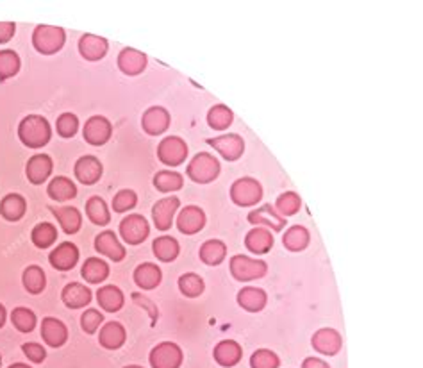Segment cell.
Returning a JSON list of instances; mask_svg holds the SVG:
<instances>
[{
    "label": "cell",
    "instance_id": "cell-1",
    "mask_svg": "<svg viewBox=\"0 0 423 368\" xmlns=\"http://www.w3.org/2000/svg\"><path fill=\"white\" fill-rule=\"evenodd\" d=\"M18 136L26 147L39 148L51 141L52 129L47 119H43L39 114H29L18 125Z\"/></svg>",
    "mask_w": 423,
    "mask_h": 368
},
{
    "label": "cell",
    "instance_id": "cell-2",
    "mask_svg": "<svg viewBox=\"0 0 423 368\" xmlns=\"http://www.w3.org/2000/svg\"><path fill=\"white\" fill-rule=\"evenodd\" d=\"M218 174H220V163L215 156L208 152L197 154L188 165V177L193 182H199V184H208V182L215 181Z\"/></svg>",
    "mask_w": 423,
    "mask_h": 368
},
{
    "label": "cell",
    "instance_id": "cell-3",
    "mask_svg": "<svg viewBox=\"0 0 423 368\" xmlns=\"http://www.w3.org/2000/svg\"><path fill=\"white\" fill-rule=\"evenodd\" d=\"M66 40V34L61 27L54 26H38L33 33V45L34 49L42 54H55L61 51Z\"/></svg>",
    "mask_w": 423,
    "mask_h": 368
},
{
    "label": "cell",
    "instance_id": "cell-4",
    "mask_svg": "<svg viewBox=\"0 0 423 368\" xmlns=\"http://www.w3.org/2000/svg\"><path fill=\"white\" fill-rule=\"evenodd\" d=\"M268 265L261 259H250L246 256H234L231 259V274L234 275V279L242 281V283H249L262 277L267 274Z\"/></svg>",
    "mask_w": 423,
    "mask_h": 368
},
{
    "label": "cell",
    "instance_id": "cell-5",
    "mask_svg": "<svg viewBox=\"0 0 423 368\" xmlns=\"http://www.w3.org/2000/svg\"><path fill=\"white\" fill-rule=\"evenodd\" d=\"M231 199L234 200V204L243 206V208L254 206L262 199L261 184L252 177L237 179L231 188Z\"/></svg>",
    "mask_w": 423,
    "mask_h": 368
},
{
    "label": "cell",
    "instance_id": "cell-6",
    "mask_svg": "<svg viewBox=\"0 0 423 368\" xmlns=\"http://www.w3.org/2000/svg\"><path fill=\"white\" fill-rule=\"evenodd\" d=\"M182 349L177 343L163 342L150 352V365L152 368H179L182 365Z\"/></svg>",
    "mask_w": 423,
    "mask_h": 368
},
{
    "label": "cell",
    "instance_id": "cell-7",
    "mask_svg": "<svg viewBox=\"0 0 423 368\" xmlns=\"http://www.w3.org/2000/svg\"><path fill=\"white\" fill-rule=\"evenodd\" d=\"M157 156L161 163L168 166H179L184 163L188 156V145L177 136H168L157 147Z\"/></svg>",
    "mask_w": 423,
    "mask_h": 368
},
{
    "label": "cell",
    "instance_id": "cell-8",
    "mask_svg": "<svg viewBox=\"0 0 423 368\" xmlns=\"http://www.w3.org/2000/svg\"><path fill=\"white\" fill-rule=\"evenodd\" d=\"M148 233H150L148 222L141 215H129L120 224V234H122L123 241H127L129 245H140V243H143L147 240Z\"/></svg>",
    "mask_w": 423,
    "mask_h": 368
},
{
    "label": "cell",
    "instance_id": "cell-9",
    "mask_svg": "<svg viewBox=\"0 0 423 368\" xmlns=\"http://www.w3.org/2000/svg\"><path fill=\"white\" fill-rule=\"evenodd\" d=\"M113 134V125L104 116H91L84 125V140L89 145L100 147V145L107 143Z\"/></svg>",
    "mask_w": 423,
    "mask_h": 368
},
{
    "label": "cell",
    "instance_id": "cell-10",
    "mask_svg": "<svg viewBox=\"0 0 423 368\" xmlns=\"http://www.w3.org/2000/svg\"><path fill=\"white\" fill-rule=\"evenodd\" d=\"M179 206H181V202H179L177 197H168V199L157 200L156 206L152 208V218L154 224H156V227L159 229V231H168V229L172 227Z\"/></svg>",
    "mask_w": 423,
    "mask_h": 368
},
{
    "label": "cell",
    "instance_id": "cell-11",
    "mask_svg": "<svg viewBox=\"0 0 423 368\" xmlns=\"http://www.w3.org/2000/svg\"><path fill=\"white\" fill-rule=\"evenodd\" d=\"M48 261H51V265L55 270H72L77 265V261H79V249L73 245L72 241H64V243L57 245V249L52 250L51 256H48Z\"/></svg>",
    "mask_w": 423,
    "mask_h": 368
},
{
    "label": "cell",
    "instance_id": "cell-12",
    "mask_svg": "<svg viewBox=\"0 0 423 368\" xmlns=\"http://www.w3.org/2000/svg\"><path fill=\"white\" fill-rule=\"evenodd\" d=\"M208 143L211 145L215 150H218V152H220L227 161L240 159L243 154V150H245V143H243L242 136H237V134L218 136V138L208 140Z\"/></svg>",
    "mask_w": 423,
    "mask_h": 368
},
{
    "label": "cell",
    "instance_id": "cell-13",
    "mask_svg": "<svg viewBox=\"0 0 423 368\" xmlns=\"http://www.w3.org/2000/svg\"><path fill=\"white\" fill-rule=\"evenodd\" d=\"M249 222L258 227H271L273 231H282L286 227V218L277 213L276 208H271L270 204H264L261 208L250 211Z\"/></svg>",
    "mask_w": 423,
    "mask_h": 368
},
{
    "label": "cell",
    "instance_id": "cell-14",
    "mask_svg": "<svg viewBox=\"0 0 423 368\" xmlns=\"http://www.w3.org/2000/svg\"><path fill=\"white\" fill-rule=\"evenodd\" d=\"M141 125H143V131L148 132L150 136L163 134L170 125V113L165 109V107H159V106L148 107V109L143 113Z\"/></svg>",
    "mask_w": 423,
    "mask_h": 368
},
{
    "label": "cell",
    "instance_id": "cell-15",
    "mask_svg": "<svg viewBox=\"0 0 423 368\" xmlns=\"http://www.w3.org/2000/svg\"><path fill=\"white\" fill-rule=\"evenodd\" d=\"M52 168H54V163H52L51 156H47V154H36V156H33L27 161V179L33 184H43L48 179V175L52 174Z\"/></svg>",
    "mask_w": 423,
    "mask_h": 368
},
{
    "label": "cell",
    "instance_id": "cell-16",
    "mask_svg": "<svg viewBox=\"0 0 423 368\" xmlns=\"http://www.w3.org/2000/svg\"><path fill=\"white\" fill-rule=\"evenodd\" d=\"M206 225V213L197 206H186L177 216V227L184 234H197Z\"/></svg>",
    "mask_w": 423,
    "mask_h": 368
},
{
    "label": "cell",
    "instance_id": "cell-17",
    "mask_svg": "<svg viewBox=\"0 0 423 368\" xmlns=\"http://www.w3.org/2000/svg\"><path fill=\"white\" fill-rule=\"evenodd\" d=\"M313 347L323 356H334L341 349V336L338 331L330 329V327L320 329L313 336Z\"/></svg>",
    "mask_w": 423,
    "mask_h": 368
},
{
    "label": "cell",
    "instance_id": "cell-18",
    "mask_svg": "<svg viewBox=\"0 0 423 368\" xmlns=\"http://www.w3.org/2000/svg\"><path fill=\"white\" fill-rule=\"evenodd\" d=\"M95 249L102 256H107L113 261H122L125 258V247L122 245L113 231H104L95 240Z\"/></svg>",
    "mask_w": 423,
    "mask_h": 368
},
{
    "label": "cell",
    "instance_id": "cell-19",
    "mask_svg": "<svg viewBox=\"0 0 423 368\" xmlns=\"http://www.w3.org/2000/svg\"><path fill=\"white\" fill-rule=\"evenodd\" d=\"M75 177L89 186V184H95L98 179L102 177V163L95 156H84L81 159H77L75 163Z\"/></svg>",
    "mask_w": 423,
    "mask_h": 368
},
{
    "label": "cell",
    "instance_id": "cell-20",
    "mask_svg": "<svg viewBox=\"0 0 423 368\" xmlns=\"http://www.w3.org/2000/svg\"><path fill=\"white\" fill-rule=\"evenodd\" d=\"M147 67V55L136 49H123L118 55V68L125 76H140Z\"/></svg>",
    "mask_w": 423,
    "mask_h": 368
},
{
    "label": "cell",
    "instance_id": "cell-21",
    "mask_svg": "<svg viewBox=\"0 0 423 368\" xmlns=\"http://www.w3.org/2000/svg\"><path fill=\"white\" fill-rule=\"evenodd\" d=\"M64 306L70 309H81L91 302V290L84 284L70 283L64 286L63 293H61Z\"/></svg>",
    "mask_w": 423,
    "mask_h": 368
},
{
    "label": "cell",
    "instance_id": "cell-22",
    "mask_svg": "<svg viewBox=\"0 0 423 368\" xmlns=\"http://www.w3.org/2000/svg\"><path fill=\"white\" fill-rule=\"evenodd\" d=\"M42 336L51 347H61V345H64V342L68 340V329L61 320L47 317L43 318Z\"/></svg>",
    "mask_w": 423,
    "mask_h": 368
},
{
    "label": "cell",
    "instance_id": "cell-23",
    "mask_svg": "<svg viewBox=\"0 0 423 368\" xmlns=\"http://www.w3.org/2000/svg\"><path fill=\"white\" fill-rule=\"evenodd\" d=\"M107 49H109V45H107L106 40L95 36V34H84L79 42V52L88 61L102 60L107 54Z\"/></svg>",
    "mask_w": 423,
    "mask_h": 368
},
{
    "label": "cell",
    "instance_id": "cell-24",
    "mask_svg": "<svg viewBox=\"0 0 423 368\" xmlns=\"http://www.w3.org/2000/svg\"><path fill=\"white\" fill-rule=\"evenodd\" d=\"M127 338V333L123 329L122 324L118 322H109L106 326L100 329V336H98V342L104 349H109V351H116L125 343Z\"/></svg>",
    "mask_w": 423,
    "mask_h": 368
},
{
    "label": "cell",
    "instance_id": "cell-25",
    "mask_svg": "<svg viewBox=\"0 0 423 368\" xmlns=\"http://www.w3.org/2000/svg\"><path fill=\"white\" fill-rule=\"evenodd\" d=\"M27 209L26 199L18 193L6 195L0 202V215L4 216L8 222H18L24 218Z\"/></svg>",
    "mask_w": 423,
    "mask_h": 368
},
{
    "label": "cell",
    "instance_id": "cell-26",
    "mask_svg": "<svg viewBox=\"0 0 423 368\" xmlns=\"http://www.w3.org/2000/svg\"><path fill=\"white\" fill-rule=\"evenodd\" d=\"M97 301L104 311H107V313H116V311H120V309L123 308L125 297H123L122 290L113 286V284H107V286L98 288Z\"/></svg>",
    "mask_w": 423,
    "mask_h": 368
},
{
    "label": "cell",
    "instance_id": "cell-27",
    "mask_svg": "<svg viewBox=\"0 0 423 368\" xmlns=\"http://www.w3.org/2000/svg\"><path fill=\"white\" fill-rule=\"evenodd\" d=\"M267 292L261 288H252V286H246L242 292L237 293V304L242 306L243 309L250 311V313H258L261 309H264L267 306Z\"/></svg>",
    "mask_w": 423,
    "mask_h": 368
},
{
    "label": "cell",
    "instance_id": "cell-28",
    "mask_svg": "<svg viewBox=\"0 0 423 368\" xmlns=\"http://www.w3.org/2000/svg\"><path fill=\"white\" fill-rule=\"evenodd\" d=\"M245 245L250 252L254 254H267L268 250L273 247V236L268 229L255 227L252 229L245 238Z\"/></svg>",
    "mask_w": 423,
    "mask_h": 368
},
{
    "label": "cell",
    "instance_id": "cell-29",
    "mask_svg": "<svg viewBox=\"0 0 423 368\" xmlns=\"http://www.w3.org/2000/svg\"><path fill=\"white\" fill-rule=\"evenodd\" d=\"M161 268L154 263H143L134 270V283L143 290H154L161 283Z\"/></svg>",
    "mask_w": 423,
    "mask_h": 368
},
{
    "label": "cell",
    "instance_id": "cell-30",
    "mask_svg": "<svg viewBox=\"0 0 423 368\" xmlns=\"http://www.w3.org/2000/svg\"><path fill=\"white\" fill-rule=\"evenodd\" d=\"M215 360L218 361V365L225 368L234 367L242 360V347L236 342H233V340L220 342L215 347Z\"/></svg>",
    "mask_w": 423,
    "mask_h": 368
},
{
    "label": "cell",
    "instance_id": "cell-31",
    "mask_svg": "<svg viewBox=\"0 0 423 368\" xmlns=\"http://www.w3.org/2000/svg\"><path fill=\"white\" fill-rule=\"evenodd\" d=\"M48 197L57 202H64V200L73 199L77 195V186L73 184L72 181L64 175H60V177H54L48 184Z\"/></svg>",
    "mask_w": 423,
    "mask_h": 368
},
{
    "label": "cell",
    "instance_id": "cell-32",
    "mask_svg": "<svg viewBox=\"0 0 423 368\" xmlns=\"http://www.w3.org/2000/svg\"><path fill=\"white\" fill-rule=\"evenodd\" d=\"M225 256H227V247L220 240H209L200 247V259L206 265H211V267L220 265L225 259Z\"/></svg>",
    "mask_w": 423,
    "mask_h": 368
},
{
    "label": "cell",
    "instance_id": "cell-33",
    "mask_svg": "<svg viewBox=\"0 0 423 368\" xmlns=\"http://www.w3.org/2000/svg\"><path fill=\"white\" fill-rule=\"evenodd\" d=\"M81 274L88 283L98 284L102 283V281L107 279V275H109V267H107V263L102 261V259L89 258L86 259V263L82 265Z\"/></svg>",
    "mask_w": 423,
    "mask_h": 368
},
{
    "label": "cell",
    "instance_id": "cell-34",
    "mask_svg": "<svg viewBox=\"0 0 423 368\" xmlns=\"http://www.w3.org/2000/svg\"><path fill=\"white\" fill-rule=\"evenodd\" d=\"M284 247L291 252H300L309 245V231L302 225H293L284 234Z\"/></svg>",
    "mask_w": 423,
    "mask_h": 368
},
{
    "label": "cell",
    "instance_id": "cell-35",
    "mask_svg": "<svg viewBox=\"0 0 423 368\" xmlns=\"http://www.w3.org/2000/svg\"><path fill=\"white\" fill-rule=\"evenodd\" d=\"M152 250L157 259H161V261H165V263H170L177 258L181 247H179V241L175 240V238L161 236L154 241Z\"/></svg>",
    "mask_w": 423,
    "mask_h": 368
},
{
    "label": "cell",
    "instance_id": "cell-36",
    "mask_svg": "<svg viewBox=\"0 0 423 368\" xmlns=\"http://www.w3.org/2000/svg\"><path fill=\"white\" fill-rule=\"evenodd\" d=\"M21 281H24V286H26L27 292L33 293V295H38V293H42L43 290H45V286H47V277H45V272H43V268L36 267V265L26 268L24 275H21Z\"/></svg>",
    "mask_w": 423,
    "mask_h": 368
},
{
    "label": "cell",
    "instance_id": "cell-37",
    "mask_svg": "<svg viewBox=\"0 0 423 368\" xmlns=\"http://www.w3.org/2000/svg\"><path fill=\"white\" fill-rule=\"evenodd\" d=\"M54 215L60 222V225L63 227V231L66 234H75L82 225V216L81 213L77 211L75 208H60L54 209Z\"/></svg>",
    "mask_w": 423,
    "mask_h": 368
},
{
    "label": "cell",
    "instance_id": "cell-38",
    "mask_svg": "<svg viewBox=\"0 0 423 368\" xmlns=\"http://www.w3.org/2000/svg\"><path fill=\"white\" fill-rule=\"evenodd\" d=\"M86 215L95 225H107L111 220V213L107 209V204L100 197H91L86 202Z\"/></svg>",
    "mask_w": 423,
    "mask_h": 368
},
{
    "label": "cell",
    "instance_id": "cell-39",
    "mask_svg": "<svg viewBox=\"0 0 423 368\" xmlns=\"http://www.w3.org/2000/svg\"><path fill=\"white\" fill-rule=\"evenodd\" d=\"M182 184H184L182 175L179 174V172H172V170L157 172L156 177H154V186H156L159 191H163V193L181 190Z\"/></svg>",
    "mask_w": 423,
    "mask_h": 368
},
{
    "label": "cell",
    "instance_id": "cell-40",
    "mask_svg": "<svg viewBox=\"0 0 423 368\" xmlns=\"http://www.w3.org/2000/svg\"><path fill=\"white\" fill-rule=\"evenodd\" d=\"M30 240L38 249H47L57 240V229L52 224L45 222V224H38L30 233Z\"/></svg>",
    "mask_w": 423,
    "mask_h": 368
},
{
    "label": "cell",
    "instance_id": "cell-41",
    "mask_svg": "<svg viewBox=\"0 0 423 368\" xmlns=\"http://www.w3.org/2000/svg\"><path fill=\"white\" fill-rule=\"evenodd\" d=\"M234 113L228 109L225 104H218V106L211 107V111L208 113V123L211 129L216 131H224L227 129L231 123H233Z\"/></svg>",
    "mask_w": 423,
    "mask_h": 368
},
{
    "label": "cell",
    "instance_id": "cell-42",
    "mask_svg": "<svg viewBox=\"0 0 423 368\" xmlns=\"http://www.w3.org/2000/svg\"><path fill=\"white\" fill-rule=\"evenodd\" d=\"M20 70V58L15 51H0V80L15 77Z\"/></svg>",
    "mask_w": 423,
    "mask_h": 368
},
{
    "label": "cell",
    "instance_id": "cell-43",
    "mask_svg": "<svg viewBox=\"0 0 423 368\" xmlns=\"http://www.w3.org/2000/svg\"><path fill=\"white\" fill-rule=\"evenodd\" d=\"M11 322L20 333H30L36 327V315L29 308H17L11 313Z\"/></svg>",
    "mask_w": 423,
    "mask_h": 368
},
{
    "label": "cell",
    "instance_id": "cell-44",
    "mask_svg": "<svg viewBox=\"0 0 423 368\" xmlns=\"http://www.w3.org/2000/svg\"><path fill=\"white\" fill-rule=\"evenodd\" d=\"M179 290H181L182 295L186 297H199L204 292V281L200 275L197 274H184L181 275L179 279Z\"/></svg>",
    "mask_w": 423,
    "mask_h": 368
},
{
    "label": "cell",
    "instance_id": "cell-45",
    "mask_svg": "<svg viewBox=\"0 0 423 368\" xmlns=\"http://www.w3.org/2000/svg\"><path fill=\"white\" fill-rule=\"evenodd\" d=\"M276 206H277V209L282 213L284 218H286V216L295 215V213L300 209L302 200H300V197L295 193V191H286V193H282L279 199H277Z\"/></svg>",
    "mask_w": 423,
    "mask_h": 368
},
{
    "label": "cell",
    "instance_id": "cell-46",
    "mask_svg": "<svg viewBox=\"0 0 423 368\" xmlns=\"http://www.w3.org/2000/svg\"><path fill=\"white\" fill-rule=\"evenodd\" d=\"M280 361L276 352L268 349H259L250 358V367L252 368H279Z\"/></svg>",
    "mask_w": 423,
    "mask_h": 368
},
{
    "label": "cell",
    "instance_id": "cell-47",
    "mask_svg": "<svg viewBox=\"0 0 423 368\" xmlns=\"http://www.w3.org/2000/svg\"><path fill=\"white\" fill-rule=\"evenodd\" d=\"M136 204H138V195H136L132 190H122L114 195L113 209L116 213H125V211H131Z\"/></svg>",
    "mask_w": 423,
    "mask_h": 368
},
{
    "label": "cell",
    "instance_id": "cell-48",
    "mask_svg": "<svg viewBox=\"0 0 423 368\" xmlns=\"http://www.w3.org/2000/svg\"><path fill=\"white\" fill-rule=\"evenodd\" d=\"M55 128H57L60 136H63V138H72V136H75L77 129H79V119L72 113H63L60 119H57Z\"/></svg>",
    "mask_w": 423,
    "mask_h": 368
},
{
    "label": "cell",
    "instance_id": "cell-49",
    "mask_svg": "<svg viewBox=\"0 0 423 368\" xmlns=\"http://www.w3.org/2000/svg\"><path fill=\"white\" fill-rule=\"evenodd\" d=\"M102 322H104V315L98 313L97 309H88L86 313H82L81 318L82 331L88 333V335H93V333H97V329L100 327Z\"/></svg>",
    "mask_w": 423,
    "mask_h": 368
},
{
    "label": "cell",
    "instance_id": "cell-50",
    "mask_svg": "<svg viewBox=\"0 0 423 368\" xmlns=\"http://www.w3.org/2000/svg\"><path fill=\"white\" fill-rule=\"evenodd\" d=\"M21 351H24V354H26L33 363H43L45 358H47V352H45L43 345H39V343H24V345H21Z\"/></svg>",
    "mask_w": 423,
    "mask_h": 368
},
{
    "label": "cell",
    "instance_id": "cell-51",
    "mask_svg": "<svg viewBox=\"0 0 423 368\" xmlns=\"http://www.w3.org/2000/svg\"><path fill=\"white\" fill-rule=\"evenodd\" d=\"M17 26L13 21H0V43H8L15 36Z\"/></svg>",
    "mask_w": 423,
    "mask_h": 368
},
{
    "label": "cell",
    "instance_id": "cell-52",
    "mask_svg": "<svg viewBox=\"0 0 423 368\" xmlns=\"http://www.w3.org/2000/svg\"><path fill=\"white\" fill-rule=\"evenodd\" d=\"M302 368H329V365L323 360H320V358H307L302 363Z\"/></svg>",
    "mask_w": 423,
    "mask_h": 368
},
{
    "label": "cell",
    "instance_id": "cell-53",
    "mask_svg": "<svg viewBox=\"0 0 423 368\" xmlns=\"http://www.w3.org/2000/svg\"><path fill=\"white\" fill-rule=\"evenodd\" d=\"M6 318H8V311H6V308L2 304H0V327H4L6 324Z\"/></svg>",
    "mask_w": 423,
    "mask_h": 368
},
{
    "label": "cell",
    "instance_id": "cell-54",
    "mask_svg": "<svg viewBox=\"0 0 423 368\" xmlns=\"http://www.w3.org/2000/svg\"><path fill=\"white\" fill-rule=\"evenodd\" d=\"M9 368H30L29 365H26V363H15V365H11V367Z\"/></svg>",
    "mask_w": 423,
    "mask_h": 368
},
{
    "label": "cell",
    "instance_id": "cell-55",
    "mask_svg": "<svg viewBox=\"0 0 423 368\" xmlns=\"http://www.w3.org/2000/svg\"><path fill=\"white\" fill-rule=\"evenodd\" d=\"M123 368H143V367H138V365H129V367H123Z\"/></svg>",
    "mask_w": 423,
    "mask_h": 368
},
{
    "label": "cell",
    "instance_id": "cell-56",
    "mask_svg": "<svg viewBox=\"0 0 423 368\" xmlns=\"http://www.w3.org/2000/svg\"><path fill=\"white\" fill-rule=\"evenodd\" d=\"M0 367H2V358H0Z\"/></svg>",
    "mask_w": 423,
    "mask_h": 368
}]
</instances>
